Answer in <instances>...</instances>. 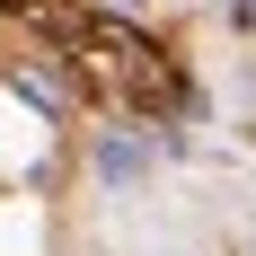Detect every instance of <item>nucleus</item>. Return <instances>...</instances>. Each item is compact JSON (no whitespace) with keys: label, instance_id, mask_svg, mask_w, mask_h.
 Here are the masks:
<instances>
[{"label":"nucleus","instance_id":"obj_1","mask_svg":"<svg viewBox=\"0 0 256 256\" xmlns=\"http://www.w3.org/2000/svg\"><path fill=\"white\" fill-rule=\"evenodd\" d=\"M142 168H150V150H142L132 132H106V142H98V177H106V186H132Z\"/></svg>","mask_w":256,"mask_h":256},{"label":"nucleus","instance_id":"obj_2","mask_svg":"<svg viewBox=\"0 0 256 256\" xmlns=\"http://www.w3.org/2000/svg\"><path fill=\"white\" fill-rule=\"evenodd\" d=\"M18 98H36L44 115H62V106H71V88H62V80H53L44 62H18Z\"/></svg>","mask_w":256,"mask_h":256},{"label":"nucleus","instance_id":"obj_3","mask_svg":"<svg viewBox=\"0 0 256 256\" xmlns=\"http://www.w3.org/2000/svg\"><path fill=\"white\" fill-rule=\"evenodd\" d=\"M230 18H238V26H256V0H230Z\"/></svg>","mask_w":256,"mask_h":256},{"label":"nucleus","instance_id":"obj_4","mask_svg":"<svg viewBox=\"0 0 256 256\" xmlns=\"http://www.w3.org/2000/svg\"><path fill=\"white\" fill-rule=\"evenodd\" d=\"M248 256H256V248H248Z\"/></svg>","mask_w":256,"mask_h":256}]
</instances>
